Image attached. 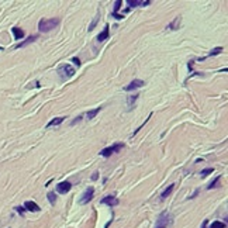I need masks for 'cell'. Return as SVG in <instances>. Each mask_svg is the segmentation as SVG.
Returning a JSON list of instances; mask_svg holds the SVG:
<instances>
[{"label":"cell","instance_id":"cell-1","mask_svg":"<svg viewBox=\"0 0 228 228\" xmlns=\"http://www.w3.org/2000/svg\"><path fill=\"white\" fill-rule=\"evenodd\" d=\"M61 23L59 18H42L38 23V30L41 33H50L51 30H54L55 27H58Z\"/></svg>","mask_w":228,"mask_h":228},{"label":"cell","instance_id":"cell-2","mask_svg":"<svg viewBox=\"0 0 228 228\" xmlns=\"http://www.w3.org/2000/svg\"><path fill=\"white\" fill-rule=\"evenodd\" d=\"M56 72H58V75H59L62 79H69V78H72V76L75 75V69H73L69 63H62V65H59L58 69H56Z\"/></svg>","mask_w":228,"mask_h":228},{"label":"cell","instance_id":"cell-3","mask_svg":"<svg viewBox=\"0 0 228 228\" xmlns=\"http://www.w3.org/2000/svg\"><path fill=\"white\" fill-rule=\"evenodd\" d=\"M170 222H172V217H170V214H169L168 211H162L161 214H159L158 220H156L155 228H166Z\"/></svg>","mask_w":228,"mask_h":228},{"label":"cell","instance_id":"cell-4","mask_svg":"<svg viewBox=\"0 0 228 228\" xmlns=\"http://www.w3.org/2000/svg\"><path fill=\"white\" fill-rule=\"evenodd\" d=\"M122 148H124V144H122V142H121V144H114V145L109 146V148L102 149V151H100V155L104 156V158H109V156L113 155V154H116V152H120Z\"/></svg>","mask_w":228,"mask_h":228},{"label":"cell","instance_id":"cell-5","mask_svg":"<svg viewBox=\"0 0 228 228\" xmlns=\"http://www.w3.org/2000/svg\"><path fill=\"white\" fill-rule=\"evenodd\" d=\"M93 194H94V189L90 186V187H87L86 190H85V193H83L82 196H80L79 198V204H87V203L90 202L93 198Z\"/></svg>","mask_w":228,"mask_h":228},{"label":"cell","instance_id":"cell-6","mask_svg":"<svg viewBox=\"0 0 228 228\" xmlns=\"http://www.w3.org/2000/svg\"><path fill=\"white\" fill-rule=\"evenodd\" d=\"M145 85V82L144 80H139V79H135V80H132L130 85H127L126 87H124V90L126 92H132V90H135V89H139V87H142Z\"/></svg>","mask_w":228,"mask_h":228},{"label":"cell","instance_id":"cell-7","mask_svg":"<svg viewBox=\"0 0 228 228\" xmlns=\"http://www.w3.org/2000/svg\"><path fill=\"white\" fill-rule=\"evenodd\" d=\"M72 189V185H70V182H61L56 185V192L61 193V194H65V193H68Z\"/></svg>","mask_w":228,"mask_h":228},{"label":"cell","instance_id":"cell-8","mask_svg":"<svg viewBox=\"0 0 228 228\" xmlns=\"http://www.w3.org/2000/svg\"><path fill=\"white\" fill-rule=\"evenodd\" d=\"M118 198L114 197V196H106V197L102 198V204H106V206H110V207H114V206L118 204Z\"/></svg>","mask_w":228,"mask_h":228},{"label":"cell","instance_id":"cell-9","mask_svg":"<svg viewBox=\"0 0 228 228\" xmlns=\"http://www.w3.org/2000/svg\"><path fill=\"white\" fill-rule=\"evenodd\" d=\"M24 208L28 210V211H31V213L40 211V206L37 204L35 202H26V203H24Z\"/></svg>","mask_w":228,"mask_h":228},{"label":"cell","instance_id":"cell-10","mask_svg":"<svg viewBox=\"0 0 228 228\" xmlns=\"http://www.w3.org/2000/svg\"><path fill=\"white\" fill-rule=\"evenodd\" d=\"M128 4L131 7H141V6H148V4H151V2L149 0H128Z\"/></svg>","mask_w":228,"mask_h":228},{"label":"cell","instance_id":"cell-11","mask_svg":"<svg viewBox=\"0 0 228 228\" xmlns=\"http://www.w3.org/2000/svg\"><path fill=\"white\" fill-rule=\"evenodd\" d=\"M37 38H38V35H31V37H28L26 41H23V42H20V44H17L16 48H23V46H26V45H28V44L34 42Z\"/></svg>","mask_w":228,"mask_h":228},{"label":"cell","instance_id":"cell-12","mask_svg":"<svg viewBox=\"0 0 228 228\" xmlns=\"http://www.w3.org/2000/svg\"><path fill=\"white\" fill-rule=\"evenodd\" d=\"M107 38H109V26L104 27V30L97 35V41H99V42H103V41L107 40Z\"/></svg>","mask_w":228,"mask_h":228},{"label":"cell","instance_id":"cell-13","mask_svg":"<svg viewBox=\"0 0 228 228\" xmlns=\"http://www.w3.org/2000/svg\"><path fill=\"white\" fill-rule=\"evenodd\" d=\"M180 23H182V17H176L175 20H173L172 23L168 26V28H169V30H178L179 26H180Z\"/></svg>","mask_w":228,"mask_h":228},{"label":"cell","instance_id":"cell-14","mask_svg":"<svg viewBox=\"0 0 228 228\" xmlns=\"http://www.w3.org/2000/svg\"><path fill=\"white\" fill-rule=\"evenodd\" d=\"M173 189H175V185L168 186V187H166L165 190L162 192V194H161V200H165L166 197H169V196H170V193L173 192Z\"/></svg>","mask_w":228,"mask_h":228},{"label":"cell","instance_id":"cell-15","mask_svg":"<svg viewBox=\"0 0 228 228\" xmlns=\"http://www.w3.org/2000/svg\"><path fill=\"white\" fill-rule=\"evenodd\" d=\"M65 120V117H56V118H54V120H51L48 124H46V127L50 128V127H55V126H59L61 122Z\"/></svg>","mask_w":228,"mask_h":228},{"label":"cell","instance_id":"cell-16","mask_svg":"<svg viewBox=\"0 0 228 228\" xmlns=\"http://www.w3.org/2000/svg\"><path fill=\"white\" fill-rule=\"evenodd\" d=\"M11 31H13L14 38H16V40H21V38L24 37V31L21 30V28H18V27H14Z\"/></svg>","mask_w":228,"mask_h":228},{"label":"cell","instance_id":"cell-17","mask_svg":"<svg viewBox=\"0 0 228 228\" xmlns=\"http://www.w3.org/2000/svg\"><path fill=\"white\" fill-rule=\"evenodd\" d=\"M102 110V107H96L94 110H90V111H87L86 113V117H87V120H92V118H94V117L99 114V111Z\"/></svg>","mask_w":228,"mask_h":228},{"label":"cell","instance_id":"cell-18","mask_svg":"<svg viewBox=\"0 0 228 228\" xmlns=\"http://www.w3.org/2000/svg\"><path fill=\"white\" fill-rule=\"evenodd\" d=\"M210 228H227V224L222 221H214V222H211Z\"/></svg>","mask_w":228,"mask_h":228},{"label":"cell","instance_id":"cell-19","mask_svg":"<svg viewBox=\"0 0 228 228\" xmlns=\"http://www.w3.org/2000/svg\"><path fill=\"white\" fill-rule=\"evenodd\" d=\"M46 197H48V200H50V203H51L52 206L56 203V194H55L54 192H50L48 194H46Z\"/></svg>","mask_w":228,"mask_h":228},{"label":"cell","instance_id":"cell-20","mask_svg":"<svg viewBox=\"0 0 228 228\" xmlns=\"http://www.w3.org/2000/svg\"><path fill=\"white\" fill-rule=\"evenodd\" d=\"M220 179H221V176H217V178L213 180L210 185H208V190H211V189H215L217 187V185H218V182H220Z\"/></svg>","mask_w":228,"mask_h":228},{"label":"cell","instance_id":"cell-21","mask_svg":"<svg viewBox=\"0 0 228 228\" xmlns=\"http://www.w3.org/2000/svg\"><path fill=\"white\" fill-rule=\"evenodd\" d=\"M222 46H217V48H214V50L210 52V56H214V55H218V54H221L222 52Z\"/></svg>","mask_w":228,"mask_h":228},{"label":"cell","instance_id":"cell-22","mask_svg":"<svg viewBox=\"0 0 228 228\" xmlns=\"http://www.w3.org/2000/svg\"><path fill=\"white\" fill-rule=\"evenodd\" d=\"M214 172V168H207V169H203L202 172H200V175L202 176H207V175H210V173H213Z\"/></svg>","mask_w":228,"mask_h":228},{"label":"cell","instance_id":"cell-23","mask_svg":"<svg viewBox=\"0 0 228 228\" xmlns=\"http://www.w3.org/2000/svg\"><path fill=\"white\" fill-rule=\"evenodd\" d=\"M99 18H100L99 16H96V17H94V20H93V21H92V24H90V26H89V31H92L93 28L96 27V24L99 23Z\"/></svg>","mask_w":228,"mask_h":228},{"label":"cell","instance_id":"cell-24","mask_svg":"<svg viewBox=\"0 0 228 228\" xmlns=\"http://www.w3.org/2000/svg\"><path fill=\"white\" fill-rule=\"evenodd\" d=\"M121 3H122L121 0H117L116 3H114V11H113V14H116L117 11L120 10V7H121Z\"/></svg>","mask_w":228,"mask_h":228},{"label":"cell","instance_id":"cell-25","mask_svg":"<svg viewBox=\"0 0 228 228\" xmlns=\"http://www.w3.org/2000/svg\"><path fill=\"white\" fill-rule=\"evenodd\" d=\"M138 96H139V94H134L132 97H130V99H128V104H130V106H131V104H134V102L138 99Z\"/></svg>","mask_w":228,"mask_h":228},{"label":"cell","instance_id":"cell-26","mask_svg":"<svg viewBox=\"0 0 228 228\" xmlns=\"http://www.w3.org/2000/svg\"><path fill=\"white\" fill-rule=\"evenodd\" d=\"M72 62H73V63H75V65H76V66H78V68H79V66H80V61H79V59H78V58H73V59H72Z\"/></svg>","mask_w":228,"mask_h":228},{"label":"cell","instance_id":"cell-27","mask_svg":"<svg viewBox=\"0 0 228 228\" xmlns=\"http://www.w3.org/2000/svg\"><path fill=\"white\" fill-rule=\"evenodd\" d=\"M16 210L20 213V215H23V214H24V210H26V208H24V207H16Z\"/></svg>","mask_w":228,"mask_h":228},{"label":"cell","instance_id":"cell-28","mask_svg":"<svg viewBox=\"0 0 228 228\" xmlns=\"http://www.w3.org/2000/svg\"><path fill=\"white\" fill-rule=\"evenodd\" d=\"M207 224H208V221H207V220H204V221H203L202 228H207Z\"/></svg>","mask_w":228,"mask_h":228},{"label":"cell","instance_id":"cell-29","mask_svg":"<svg viewBox=\"0 0 228 228\" xmlns=\"http://www.w3.org/2000/svg\"><path fill=\"white\" fill-rule=\"evenodd\" d=\"M92 179H93V180H96V179H97V173H94V175L92 176Z\"/></svg>","mask_w":228,"mask_h":228}]
</instances>
